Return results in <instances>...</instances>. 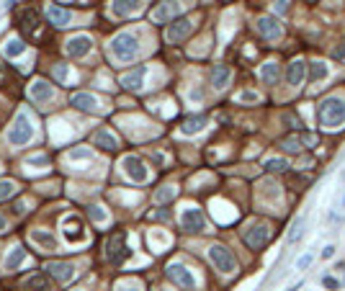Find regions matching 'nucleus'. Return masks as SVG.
I'll use <instances>...</instances> for the list:
<instances>
[{
  "instance_id": "obj_1",
  "label": "nucleus",
  "mask_w": 345,
  "mask_h": 291,
  "mask_svg": "<svg viewBox=\"0 0 345 291\" xmlns=\"http://www.w3.org/2000/svg\"><path fill=\"white\" fill-rule=\"evenodd\" d=\"M317 116H320V126H325V129H340L345 124V101L340 96L322 98Z\"/></svg>"
},
{
  "instance_id": "obj_12",
  "label": "nucleus",
  "mask_w": 345,
  "mask_h": 291,
  "mask_svg": "<svg viewBox=\"0 0 345 291\" xmlns=\"http://www.w3.org/2000/svg\"><path fill=\"white\" fill-rule=\"evenodd\" d=\"M90 47H93L90 36L77 34V36H72V39H67L65 52H67V57H70V59H80V57H85V54L90 52Z\"/></svg>"
},
{
  "instance_id": "obj_41",
  "label": "nucleus",
  "mask_w": 345,
  "mask_h": 291,
  "mask_svg": "<svg viewBox=\"0 0 345 291\" xmlns=\"http://www.w3.org/2000/svg\"><path fill=\"white\" fill-rule=\"evenodd\" d=\"M309 266H312V255H304V258L296 260V268L299 271H304V268H309Z\"/></svg>"
},
{
  "instance_id": "obj_28",
  "label": "nucleus",
  "mask_w": 345,
  "mask_h": 291,
  "mask_svg": "<svg viewBox=\"0 0 345 291\" xmlns=\"http://www.w3.org/2000/svg\"><path fill=\"white\" fill-rule=\"evenodd\" d=\"M31 240L36 242V245H41L44 250H57V240L52 237L49 232H41V230H34L31 232Z\"/></svg>"
},
{
  "instance_id": "obj_9",
  "label": "nucleus",
  "mask_w": 345,
  "mask_h": 291,
  "mask_svg": "<svg viewBox=\"0 0 345 291\" xmlns=\"http://www.w3.org/2000/svg\"><path fill=\"white\" fill-rule=\"evenodd\" d=\"M62 234H65L67 242H85V227H83V219L75 214H70L62 219Z\"/></svg>"
},
{
  "instance_id": "obj_2",
  "label": "nucleus",
  "mask_w": 345,
  "mask_h": 291,
  "mask_svg": "<svg viewBox=\"0 0 345 291\" xmlns=\"http://www.w3.org/2000/svg\"><path fill=\"white\" fill-rule=\"evenodd\" d=\"M108 47H111L114 57L119 62H132L139 52V39H137V34H132V31H121V34L114 36Z\"/></svg>"
},
{
  "instance_id": "obj_46",
  "label": "nucleus",
  "mask_w": 345,
  "mask_h": 291,
  "mask_svg": "<svg viewBox=\"0 0 345 291\" xmlns=\"http://www.w3.org/2000/svg\"><path fill=\"white\" fill-rule=\"evenodd\" d=\"M335 255V245H327V248L322 250V258H332Z\"/></svg>"
},
{
  "instance_id": "obj_40",
  "label": "nucleus",
  "mask_w": 345,
  "mask_h": 291,
  "mask_svg": "<svg viewBox=\"0 0 345 291\" xmlns=\"http://www.w3.org/2000/svg\"><path fill=\"white\" fill-rule=\"evenodd\" d=\"M332 57H335V59H343V62H345V39H343V41L338 44V47L332 49Z\"/></svg>"
},
{
  "instance_id": "obj_48",
  "label": "nucleus",
  "mask_w": 345,
  "mask_h": 291,
  "mask_svg": "<svg viewBox=\"0 0 345 291\" xmlns=\"http://www.w3.org/2000/svg\"><path fill=\"white\" fill-rule=\"evenodd\" d=\"M5 230H8V222H5V216L0 214V232H5Z\"/></svg>"
},
{
  "instance_id": "obj_15",
  "label": "nucleus",
  "mask_w": 345,
  "mask_h": 291,
  "mask_svg": "<svg viewBox=\"0 0 345 291\" xmlns=\"http://www.w3.org/2000/svg\"><path fill=\"white\" fill-rule=\"evenodd\" d=\"M47 271H49V276H54L57 281H62V284L75 276V266H72V263H62V260H49Z\"/></svg>"
},
{
  "instance_id": "obj_42",
  "label": "nucleus",
  "mask_w": 345,
  "mask_h": 291,
  "mask_svg": "<svg viewBox=\"0 0 345 291\" xmlns=\"http://www.w3.org/2000/svg\"><path fill=\"white\" fill-rule=\"evenodd\" d=\"M65 75H67V67H65V65L54 67V78H57V80H65Z\"/></svg>"
},
{
  "instance_id": "obj_37",
  "label": "nucleus",
  "mask_w": 345,
  "mask_h": 291,
  "mask_svg": "<svg viewBox=\"0 0 345 291\" xmlns=\"http://www.w3.org/2000/svg\"><path fill=\"white\" fill-rule=\"evenodd\" d=\"M88 214H90V219H93V222H103L106 219V212H103L101 206H96V204L88 209Z\"/></svg>"
},
{
  "instance_id": "obj_29",
  "label": "nucleus",
  "mask_w": 345,
  "mask_h": 291,
  "mask_svg": "<svg viewBox=\"0 0 345 291\" xmlns=\"http://www.w3.org/2000/svg\"><path fill=\"white\" fill-rule=\"evenodd\" d=\"M281 150H284V152H302L304 150V139L302 137H299V134H288V137H284V139H281Z\"/></svg>"
},
{
  "instance_id": "obj_13",
  "label": "nucleus",
  "mask_w": 345,
  "mask_h": 291,
  "mask_svg": "<svg viewBox=\"0 0 345 291\" xmlns=\"http://www.w3.org/2000/svg\"><path fill=\"white\" fill-rule=\"evenodd\" d=\"M258 31H260L263 39L273 41V39H278V36L284 34V26H281V21L276 16H260L258 18Z\"/></svg>"
},
{
  "instance_id": "obj_4",
  "label": "nucleus",
  "mask_w": 345,
  "mask_h": 291,
  "mask_svg": "<svg viewBox=\"0 0 345 291\" xmlns=\"http://www.w3.org/2000/svg\"><path fill=\"white\" fill-rule=\"evenodd\" d=\"M209 260H211L214 268L222 271V273H234V271H237V260H234L232 250L224 248V245H211V248H209Z\"/></svg>"
},
{
  "instance_id": "obj_6",
  "label": "nucleus",
  "mask_w": 345,
  "mask_h": 291,
  "mask_svg": "<svg viewBox=\"0 0 345 291\" xmlns=\"http://www.w3.org/2000/svg\"><path fill=\"white\" fill-rule=\"evenodd\" d=\"M129 255V248H126V234L124 232H116L108 237L106 242V258L114 263V266H119V263Z\"/></svg>"
},
{
  "instance_id": "obj_31",
  "label": "nucleus",
  "mask_w": 345,
  "mask_h": 291,
  "mask_svg": "<svg viewBox=\"0 0 345 291\" xmlns=\"http://www.w3.org/2000/svg\"><path fill=\"white\" fill-rule=\"evenodd\" d=\"M23 258H26V250H23V248H13V252L5 258V268H8V271H16V268L23 263Z\"/></svg>"
},
{
  "instance_id": "obj_11",
  "label": "nucleus",
  "mask_w": 345,
  "mask_h": 291,
  "mask_svg": "<svg viewBox=\"0 0 345 291\" xmlns=\"http://www.w3.org/2000/svg\"><path fill=\"white\" fill-rule=\"evenodd\" d=\"M180 227H183L186 232H204L206 227V219H204V212L196 206L186 209L183 214H180Z\"/></svg>"
},
{
  "instance_id": "obj_24",
  "label": "nucleus",
  "mask_w": 345,
  "mask_h": 291,
  "mask_svg": "<svg viewBox=\"0 0 345 291\" xmlns=\"http://www.w3.org/2000/svg\"><path fill=\"white\" fill-rule=\"evenodd\" d=\"M93 144H96V147H103V150H111V152L119 147L116 137H114L111 132H106V129H98V132L93 134Z\"/></svg>"
},
{
  "instance_id": "obj_5",
  "label": "nucleus",
  "mask_w": 345,
  "mask_h": 291,
  "mask_svg": "<svg viewBox=\"0 0 345 291\" xmlns=\"http://www.w3.org/2000/svg\"><path fill=\"white\" fill-rule=\"evenodd\" d=\"M165 276H168L175 286L183 289V291H196V278H193V273H191L186 266H180V263H170V266L165 268Z\"/></svg>"
},
{
  "instance_id": "obj_43",
  "label": "nucleus",
  "mask_w": 345,
  "mask_h": 291,
  "mask_svg": "<svg viewBox=\"0 0 345 291\" xmlns=\"http://www.w3.org/2000/svg\"><path fill=\"white\" fill-rule=\"evenodd\" d=\"M322 284L327 286V289H338V281H335L332 276H325V278H322Z\"/></svg>"
},
{
  "instance_id": "obj_39",
  "label": "nucleus",
  "mask_w": 345,
  "mask_h": 291,
  "mask_svg": "<svg viewBox=\"0 0 345 291\" xmlns=\"http://www.w3.org/2000/svg\"><path fill=\"white\" fill-rule=\"evenodd\" d=\"M237 101H245V103H255L258 101V93H252V90H242L237 96Z\"/></svg>"
},
{
  "instance_id": "obj_51",
  "label": "nucleus",
  "mask_w": 345,
  "mask_h": 291,
  "mask_svg": "<svg viewBox=\"0 0 345 291\" xmlns=\"http://www.w3.org/2000/svg\"><path fill=\"white\" fill-rule=\"evenodd\" d=\"M288 291H296V289H288Z\"/></svg>"
},
{
  "instance_id": "obj_7",
  "label": "nucleus",
  "mask_w": 345,
  "mask_h": 291,
  "mask_svg": "<svg viewBox=\"0 0 345 291\" xmlns=\"http://www.w3.org/2000/svg\"><path fill=\"white\" fill-rule=\"evenodd\" d=\"M121 165H124V173L132 178V183H147L150 180V170L137 155H126V157L121 160Z\"/></svg>"
},
{
  "instance_id": "obj_38",
  "label": "nucleus",
  "mask_w": 345,
  "mask_h": 291,
  "mask_svg": "<svg viewBox=\"0 0 345 291\" xmlns=\"http://www.w3.org/2000/svg\"><path fill=\"white\" fill-rule=\"evenodd\" d=\"M90 157V147H80L70 152V160H88Z\"/></svg>"
},
{
  "instance_id": "obj_25",
  "label": "nucleus",
  "mask_w": 345,
  "mask_h": 291,
  "mask_svg": "<svg viewBox=\"0 0 345 291\" xmlns=\"http://www.w3.org/2000/svg\"><path fill=\"white\" fill-rule=\"evenodd\" d=\"M278 78H281V65L278 62H266V65L260 67V80L266 85H273Z\"/></svg>"
},
{
  "instance_id": "obj_30",
  "label": "nucleus",
  "mask_w": 345,
  "mask_h": 291,
  "mask_svg": "<svg viewBox=\"0 0 345 291\" xmlns=\"http://www.w3.org/2000/svg\"><path fill=\"white\" fill-rule=\"evenodd\" d=\"M330 75V70L325 62H309V80L312 83H320V80H325Z\"/></svg>"
},
{
  "instance_id": "obj_32",
  "label": "nucleus",
  "mask_w": 345,
  "mask_h": 291,
  "mask_svg": "<svg viewBox=\"0 0 345 291\" xmlns=\"http://www.w3.org/2000/svg\"><path fill=\"white\" fill-rule=\"evenodd\" d=\"M3 52H5V57H18V54L26 52V44H23L21 39H11V41L3 47Z\"/></svg>"
},
{
  "instance_id": "obj_47",
  "label": "nucleus",
  "mask_w": 345,
  "mask_h": 291,
  "mask_svg": "<svg viewBox=\"0 0 345 291\" xmlns=\"http://www.w3.org/2000/svg\"><path fill=\"white\" fill-rule=\"evenodd\" d=\"M13 212H16V214H23V204L16 201V204H13Z\"/></svg>"
},
{
  "instance_id": "obj_20",
  "label": "nucleus",
  "mask_w": 345,
  "mask_h": 291,
  "mask_svg": "<svg viewBox=\"0 0 345 291\" xmlns=\"http://www.w3.org/2000/svg\"><path fill=\"white\" fill-rule=\"evenodd\" d=\"M31 98L36 103H47V101L54 98V90H52V85L47 83V80H36V83L31 85Z\"/></svg>"
},
{
  "instance_id": "obj_33",
  "label": "nucleus",
  "mask_w": 345,
  "mask_h": 291,
  "mask_svg": "<svg viewBox=\"0 0 345 291\" xmlns=\"http://www.w3.org/2000/svg\"><path fill=\"white\" fill-rule=\"evenodd\" d=\"M172 198H175V188H172V186H162L155 194V204H168V201H172Z\"/></svg>"
},
{
  "instance_id": "obj_27",
  "label": "nucleus",
  "mask_w": 345,
  "mask_h": 291,
  "mask_svg": "<svg viewBox=\"0 0 345 291\" xmlns=\"http://www.w3.org/2000/svg\"><path fill=\"white\" fill-rule=\"evenodd\" d=\"M26 289L29 291H52V281H49V276L36 273V276H31L29 281H26Z\"/></svg>"
},
{
  "instance_id": "obj_50",
  "label": "nucleus",
  "mask_w": 345,
  "mask_h": 291,
  "mask_svg": "<svg viewBox=\"0 0 345 291\" xmlns=\"http://www.w3.org/2000/svg\"><path fill=\"white\" fill-rule=\"evenodd\" d=\"M343 206H345V196H343Z\"/></svg>"
},
{
  "instance_id": "obj_22",
  "label": "nucleus",
  "mask_w": 345,
  "mask_h": 291,
  "mask_svg": "<svg viewBox=\"0 0 345 291\" xmlns=\"http://www.w3.org/2000/svg\"><path fill=\"white\" fill-rule=\"evenodd\" d=\"M230 80H232V70L227 67V65H214L211 67V85L216 90H222L230 85Z\"/></svg>"
},
{
  "instance_id": "obj_18",
  "label": "nucleus",
  "mask_w": 345,
  "mask_h": 291,
  "mask_svg": "<svg viewBox=\"0 0 345 291\" xmlns=\"http://www.w3.org/2000/svg\"><path fill=\"white\" fill-rule=\"evenodd\" d=\"M307 62H302V59H294L291 65L286 67V80H288V85H302V80L307 78Z\"/></svg>"
},
{
  "instance_id": "obj_3",
  "label": "nucleus",
  "mask_w": 345,
  "mask_h": 291,
  "mask_svg": "<svg viewBox=\"0 0 345 291\" xmlns=\"http://www.w3.org/2000/svg\"><path fill=\"white\" fill-rule=\"evenodd\" d=\"M34 137V124L29 119V114L26 111H18L16 119H13V126L11 132H8V142L13 144V147H23V144H29Z\"/></svg>"
},
{
  "instance_id": "obj_26",
  "label": "nucleus",
  "mask_w": 345,
  "mask_h": 291,
  "mask_svg": "<svg viewBox=\"0 0 345 291\" xmlns=\"http://www.w3.org/2000/svg\"><path fill=\"white\" fill-rule=\"evenodd\" d=\"M206 116H188V119L183 121V126H180V132L183 134H198L206 126Z\"/></svg>"
},
{
  "instance_id": "obj_45",
  "label": "nucleus",
  "mask_w": 345,
  "mask_h": 291,
  "mask_svg": "<svg viewBox=\"0 0 345 291\" xmlns=\"http://www.w3.org/2000/svg\"><path fill=\"white\" fill-rule=\"evenodd\" d=\"M26 165H47V157H31Z\"/></svg>"
},
{
  "instance_id": "obj_35",
  "label": "nucleus",
  "mask_w": 345,
  "mask_h": 291,
  "mask_svg": "<svg viewBox=\"0 0 345 291\" xmlns=\"http://www.w3.org/2000/svg\"><path fill=\"white\" fill-rule=\"evenodd\" d=\"M16 194V183L13 180H8V178H0V201L8 196H13Z\"/></svg>"
},
{
  "instance_id": "obj_14",
  "label": "nucleus",
  "mask_w": 345,
  "mask_h": 291,
  "mask_svg": "<svg viewBox=\"0 0 345 291\" xmlns=\"http://www.w3.org/2000/svg\"><path fill=\"white\" fill-rule=\"evenodd\" d=\"M178 13H180V8H178L175 0H162L155 11L150 13V18H152L155 23H170V21H175Z\"/></svg>"
},
{
  "instance_id": "obj_34",
  "label": "nucleus",
  "mask_w": 345,
  "mask_h": 291,
  "mask_svg": "<svg viewBox=\"0 0 345 291\" xmlns=\"http://www.w3.org/2000/svg\"><path fill=\"white\" fill-rule=\"evenodd\" d=\"M266 170H268V173H286V170H288V162L281 160V157H273V160L266 162Z\"/></svg>"
},
{
  "instance_id": "obj_44",
  "label": "nucleus",
  "mask_w": 345,
  "mask_h": 291,
  "mask_svg": "<svg viewBox=\"0 0 345 291\" xmlns=\"http://www.w3.org/2000/svg\"><path fill=\"white\" fill-rule=\"evenodd\" d=\"M273 8H276V13H286V8H288V5H286V0H276V5H273Z\"/></svg>"
},
{
  "instance_id": "obj_49",
  "label": "nucleus",
  "mask_w": 345,
  "mask_h": 291,
  "mask_svg": "<svg viewBox=\"0 0 345 291\" xmlns=\"http://www.w3.org/2000/svg\"><path fill=\"white\" fill-rule=\"evenodd\" d=\"M116 291H139L137 286H121V289H116Z\"/></svg>"
},
{
  "instance_id": "obj_21",
  "label": "nucleus",
  "mask_w": 345,
  "mask_h": 291,
  "mask_svg": "<svg viewBox=\"0 0 345 291\" xmlns=\"http://www.w3.org/2000/svg\"><path fill=\"white\" fill-rule=\"evenodd\" d=\"M47 18H49V23L52 26H67L72 21V13L65 11V8H59V5H47Z\"/></svg>"
},
{
  "instance_id": "obj_10",
  "label": "nucleus",
  "mask_w": 345,
  "mask_h": 291,
  "mask_svg": "<svg viewBox=\"0 0 345 291\" xmlns=\"http://www.w3.org/2000/svg\"><path fill=\"white\" fill-rule=\"evenodd\" d=\"M245 245L252 250H260V248H266L268 240H270V230H268V224H252L248 232H245Z\"/></svg>"
},
{
  "instance_id": "obj_17",
  "label": "nucleus",
  "mask_w": 345,
  "mask_h": 291,
  "mask_svg": "<svg viewBox=\"0 0 345 291\" xmlns=\"http://www.w3.org/2000/svg\"><path fill=\"white\" fill-rule=\"evenodd\" d=\"M144 75H147V67L139 65V67H134L132 72H126V75H121V85L126 90H139L142 83H144Z\"/></svg>"
},
{
  "instance_id": "obj_23",
  "label": "nucleus",
  "mask_w": 345,
  "mask_h": 291,
  "mask_svg": "<svg viewBox=\"0 0 345 291\" xmlns=\"http://www.w3.org/2000/svg\"><path fill=\"white\" fill-rule=\"evenodd\" d=\"M144 3V0H114L111 3V11H114V16H129V13H134L137 8Z\"/></svg>"
},
{
  "instance_id": "obj_16",
  "label": "nucleus",
  "mask_w": 345,
  "mask_h": 291,
  "mask_svg": "<svg viewBox=\"0 0 345 291\" xmlns=\"http://www.w3.org/2000/svg\"><path fill=\"white\" fill-rule=\"evenodd\" d=\"M70 106L77 108V111H90V114H96V111H98V98L90 96V93H75V96L70 98Z\"/></svg>"
},
{
  "instance_id": "obj_8",
  "label": "nucleus",
  "mask_w": 345,
  "mask_h": 291,
  "mask_svg": "<svg viewBox=\"0 0 345 291\" xmlns=\"http://www.w3.org/2000/svg\"><path fill=\"white\" fill-rule=\"evenodd\" d=\"M191 31H193V23H191V18L180 16V18H175V21H170V23H168V29H165V39H168L170 44H180V41H183Z\"/></svg>"
},
{
  "instance_id": "obj_19",
  "label": "nucleus",
  "mask_w": 345,
  "mask_h": 291,
  "mask_svg": "<svg viewBox=\"0 0 345 291\" xmlns=\"http://www.w3.org/2000/svg\"><path fill=\"white\" fill-rule=\"evenodd\" d=\"M18 23H21L23 31L34 34L39 29V13H36V8H21V13H18Z\"/></svg>"
},
{
  "instance_id": "obj_36",
  "label": "nucleus",
  "mask_w": 345,
  "mask_h": 291,
  "mask_svg": "<svg viewBox=\"0 0 345 291\" xmlns=\"http://www.w3.org/2000/svg\"><path fill=\"white\" fill-rule=\"evenodd\" d=\"M302 230H304V219L299 216V219H294V224H291V232H288V240H299V234H302Z\"/></svg>"
},
{
  "instance_id": "obj_52",
  "label": "nucleus",
  "mask_w": 345,
  "mask_h": 291,
  "mask_svg": "<svg viewBox=\"0 0 345 291\" xmlns=\"http://www.w3.org/2000/svg\"><path fill=\"white\" fill-rule=\"evenodd\" d=\"M75 291H83V289H75Z\"/></svg>"
}]
</instances>
